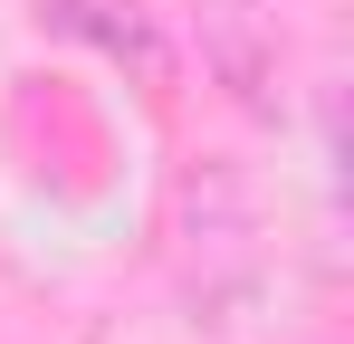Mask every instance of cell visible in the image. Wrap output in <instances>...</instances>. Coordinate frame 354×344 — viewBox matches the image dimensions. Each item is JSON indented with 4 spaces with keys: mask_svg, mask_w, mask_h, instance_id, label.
<instances>
[{
    "mask_svg": "<svg viewBox=\"0 0 354 344\" xmlns=\"http://www.w3.org/2000/svg\"><path fill=\"white\" fill-rule=\"evenodd\" d=\"M48 19H58V29H86L96 48H115V57H134V67H153V39H144L134 19H106V0H48Z\"/></svg>",
    "mask_w": 354,
    "mask_h": 344,
    "instance_id": "cell-1",
    "label": "cell"
}]
</instances>
